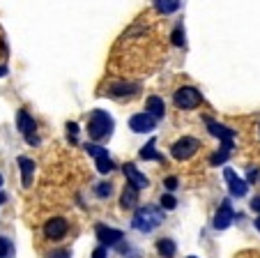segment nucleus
Listing matches in <instances>:
<instances>
[{"label":"nucleus","mask_w":260,"mask_h":258,"mask_svg":"<svg viewBox=\"0 0 260 258\" xmlns=\"http://www.w3.org/2000/svg\"><path fill=\"white\" fill-rule=\"evenodd\" d=\"M113 118L108 116L106 111H102V108H97V111L90 113L88 118V134L92 141H106L111 134H113Z\"/></svg>","instance_id":"obj_1"},{"label":"nucleus","mask_w":260,"mask_h":258,"mask_svg":"<svg viewBox=\"0 0 260 258\" xmlns=\"http://www.w3.org/2000/svg\"><path fill=\"white\" fill-rule=\"evenodd\" d=\"M164 224V212L154 205H145V208H138L136 214H134L132 226L141 233H152L157 226Z\"/></svg>","instance_id":"obj_2"},{"label":"nucleus","mask_w":260,"mask_h":258,"mask_svg":"<svg viewBox=\"0 0 260 258\" xmlns=\"http://www.w3.org/2000/svg\"><path fill=\"white\" fill-rule=\"evenodd\" d=\"M16 129L23 134V138H25L28 146H37V143H40V138H37V125H35V118L30 116L25 108H21V111L16 113Z\"/></svg>","instance_id":"obj_3"},{"label":"nucleus","mask_w":260,"mask_h":258,"mask_svg":"<svg viewBox=\"0 0 260 258\" xmlns=\"http://www.w3.org/2000/svg\"><path fill=\"white\" fill-rule=\"evenodd\" d=\"M198 148H201V141H198V138H193V136H182L180 141L173 143L171 155L175 157V159L184 161V159H189V157L196 155Z\"/></svg>","instance_id":"obj_4"},{"label":"nucleus","mask_w":260,"mask_h":258,"mask_svg":"<svg viewBox=\"0 0 260 258\" xmlns=\"http://www.w3.org/2000/svg\"><path fill=\"white\" fill-rule=\"evenodd\" d=\"M201 93H198L196 88H191V85H184V88H180L175 93V106L177 108H184V111H189V108H196L198 104H201Z\"/></svg>","instance_id":"obj_5"},{"label":"nucleus","mask_w":260,"mask_h":258,"mask_svg":"<svg viewBox=\"0 0 260 258\" xmlns=\"http://www.w3.org/2000/svg\"><path fill=\"white\" fill-rule=\"evenodd\" d=\"M207 129H210L212 136H216L221 141V148H223V150H233V138H235V132H233V129L210 120V118H207Z\"/></svg>","instance_id":"obj_6"},{"label":"nucleus","mask_w":260,"mask_h":258,"mask_svg":"<svg viewBox=\"0 0 260 258\" xmlns=\"http://www.w3.org/2000/svg\"><path fill=\"white\" fill-rule=\"evenodd\" d=\"M223 178H226V182H228L231 196H237V198L246 196V191H249V182L242 180V178H237L235 170H233V168H226V170H223Z\"/></svg>","instance_id":"obj_7"},{"label":"nucleus","mask_w":260,"mask_h":258,"mask_svg":"<svg viewBox=\"0 0 260 258\" xmlns=\"http://www.w3.org/2000/svg\"><path fill=\"white\" fill-rule=\"evenodd\" d=\"M154 125H157V120H154L150 113H136V116H132V120H129V127H132L136 134L152 132Z\"/></svg>","instance_id":"obj_8"},{"label":"nucleus","mask_w":260,"mask_h":258,"mask_svg":"<svg viewBox=\"0 0 260 258\" xmlns=\"http://www.w3.org/2000/svg\"><path fill=\"white\" fill-rule=\"evenodd\" d=\"M67 231H69V224H67V219H62V217H53V219H49L44 226V235L49 240H60Z\"/></svg>","instance_id":"obj_9"},{"label":"nucleus","mask_w":260,"mask_h":258,"mask_svg":"<svg viewBox=\"0 0 260 258\" xmlns=\"http://www.w3.org/2000/svg\"><path fill=\"white\" fill-rule=\"evenodd\" d=\"M138 90H141V85H138V83L118 81V83H113V85L108 88V95H111V97H115V99H120V97H132V95H136Z\"/></svg>","instance_id":"obj_10"},{"label":"nucleus","mask_w":260,"mask_h":258,"mask_svg":"<svg viewBox=\"0 0 260 258\" xmlns=\"http://www.w3.org/2000/svg\"><path fill=\"white\" fill-rule=\"evenodd\" d=\"M233 219H235V212H233L231 203L223 200V205L219 208V212H216V217H214V228L216 231H226L228 226L233 224Z\"/></svg>","instance_id":"obj_11"},{"label":"nucleus","mask_w":260,"mask_h":258,"mask_svg":"<svg viewBox=\"0 0 260 258\" xmlns=\"http://www.w3.org/2000/svg\"><path fill=\"white\" fill-rule=\"evenodd\" d=\"M124 235H122V231H118V228H108V226H104V224H99L97 226V240L104 244V247H113V244H118L120 240H122Z\"/></svg>","instance_id":"obj_12"},{"label":"nucleus","mask_w":260,"mask_h":258,"mask_svg":"<svg viewBox=\"0 0 260 258\" xmlns=\"http://www.w3.org/2000/svg\"><path fill=\"white\" fill-rule=\"evenodd\" d=\"M122 173L127 176L129 185H134L136 189H145V187H150V180H147V178L143 176V173H141V170H138L134 164H124V166H122Z\"/></svg>","instance_id":"obj_13"},{"label":"nucleus","mask_w":260,"mask_h":258,"mask_svg":"<svg viewBox=\"0 0 260 258\" xmlns=\"http://www.w3.org/2000/svg\"><path fill=\"white\" fill-rule=\"evenodd\" d=\"M19 166H21V180H23V187H30L32 173H35V161L28 159V157H19Z\"/></svg>","instance_id":"obj_14"},{"label":"nucleus","mask_w":260,"mask_h":258,"mask_svg":"<svg viewBox=\"0 0 260 258\" xmlns=\"http://www.w3.org/2000/svg\"><path fill=\"white\" fill-rule=\"evenodd\" d=\"M136 203H138V189L134 185H127L122 191V198H120V205L124 210H132V208H136Z\"/></svg>","instance_id":"obj_15"},{"label":"nucleus","mask_w":260,"mask_h":258,"mask_svg":"<svg viewBox=\"0 0 260 258\" xmlns=\"http://www.w3.org/2000/svg\"><path fill=\"white\" fill-rule=\"evenodd\" d=\"M147 113L154 118V120H159V118H164V113H166V106H164V102L159 97H147V104H145Z\"/></svg>","instance_id":"obj_16"},{"label":"nucleus","mask_w":260,"mask_h":258,"mask_svg":"<svg viewBox=\"0 0 260 258\" xmlns=\"http://www.w3.org/2000/svg\"><path fill=\"white\" fill-rule=\"evenodd\" d=\"M154 7L159 14H173L180 10V0H154Z\"/></svg>","instance_id":"obj_17"},{"label":"nucleus","mask_w":260,"mask_h":258,"mask_svg":"<svg viewBox=\"0 0 260 258\" xmlns=\"http://www.w3.org/2000/svg\"><path fill=\"white\" fill-rule=\"evenodd\" d=\"M157 251L161 253L164 258H173V256H175V251H177V247H175V242H173V240L161 238L157 242Z\"/></svg>","instance_id":"obj_18"},{"label":"nucleus","mask_w":260,"mask_h":258,"mask_svg":"<svg viewBox=\"0 0 260 258\" xmlns=\"http://www.w3.org/2000/svg\"><path fill=\"white\" fill-rule=\"evenodd\" d=\"M154 146H157V141H150L147 146H143V150H141V159H154V161H164V157L159 155L157 150H154Z\"/></svg>","instance_id":"obj_19"},{"label":"nucleus","mask_w":260,"mask_h":258,"mask_svg":"<svg viewBox=\"0 0 260 258\" xmlns=\"http://www.w3.org/2000/svg\"><path fill=\"white\" fill-rule=\"evenodd\" d=\"M113 168H115V164H113V159H111L108 155L97 157V170H99V173H104V176H106V173H111Z\"/></svg>","instance_id":"obj_20"},{"label":"nucleus","mask_w":260,"mask_h":258,"mask_svg":"<svg viewBox=\"0 0 260 258\" xmlns=\"http://www.w3.org/2000/svg\"><path fill=\"white\" fill-rule=\"evenodd\" d=\"M94 194H97L99 198H108V196L113 194V185H111V182H99V185L94 187Z\"/></svg>","instance_id":"obj_21"},{"label":"nucleus","mask_w":260,"mask_h":258,"mask_svg":"<svg viewBox=\"0 0 260 258\" xmlns=\"http://www.w3.org/2000/svg\"><path fill=\"white\" fill-rule=\"evenodd\" d=\"M12 253H14V244H12V240L0 238V258H10Z\"/></svg>","instance_id":"obj_22"},{"label":"nucleus","mask_w":260,"mask_h":258,"mask_svg":"<svg viewBox=\"0 0 260 258\" xmlns=\"http://www.w3.org/2000/svg\"><path fill=\"white\" fill-rule=\"evenodd\" d=\"M228 157H231V150H223V148H221L219 152H214V155L210 157V164H212V166H219V164H223Z\"/></svg>","instance_id":"obj_23"},{"label":"nucleus","mask_w":260,"mask_h":258,"mask_svg":"<svg viewBox=\"0 0 260 258\" xmlns=\"http://www.w3.org/2000/svg\"><path fill=\"white\" fill-rule=\"evenodd\" d=\"M85 152H88V155H92L94 159H97V157H102V155H108V150H106V148H102V146H94V143H88V146H85Z\"/></svg>","instance_id":"obj_24"},{"label":"nucleus","mask_w":260,"mask_h":258,"mask_svg":"<svg viewBox=\"0 0 260 258\" xmlns=\"http://www.w3.org/2000/svg\"><path fill=\"white\" fill-rule=\"evenodd\" d=\"M171 39H173V44L175 46H184V30H182V25H177V28L173 30Z\"/></svg>","instance_id":"obj_25"},{"label":"nucleus","mask_w":260,"mask_h":258,"mask_svg":"<svg viewBox=\"0 0 260 258\" xmlns=\"http://www.w3.org/2000/svg\"><path fill=\"white\" fill-rule=\"evenodd\" d=\"M177 205V200L173 198L171 194H166V196H161V210H173Z\"/></svg>","instance_id":"obj_26"},{"label":"nucleus","mask_w":260,"mask_h":258,"mask_svg":"<svg viewBox=\"0 0 260 258\" xmlns=\"http://www.w3.org/2000/svg\"><path fill=\"white\" fill-rule=\"evenodd\" d=\"M67 134H69V141H76V134H79V125L76 122H67Z\"/></svg>","instance_id":"obj_27"},{"label":"nucleus","mask_w":260,"mask_h":258,"mask_svg":"<svg viewBox=\"0 0 260 258\" xmlns=\"http://www.w3.org/2000/svg\"><path fill=\"white\" fill-rule=\"evenodd\" d=\"M49 258H72V253H69L67 249H62V251H53V253H49Z\"/></svg>","instance_id":"obj_28"},{"label":"nucleus","mask_w":260,"mask_h":258,"mask_svg":"<svg viewBox=\"0 0 260 258\" xmlns=\"http://www.w3.org/2000/svg\"><path fill=\"white\" fill-rule=\"evenodd\" d=\"M164 185H166V189H168V191L177 189V178H166V182H164Z\"/></svg>","instance_id":"obj_29"},{"label":"nucleus","mask_w":260,"mask_h":258,"mask_svg":"<svg viewBox=\"0 0 260 258\" xmlns=\"http://www.w3.org/2000/svg\"><path fill=\"white\" fill-rule=\"evenodd\" d=\"M92 258H106V247L102 244V247L94 249V251H92Z\"/></svg>","instance_id":"obj_30"},{"label":"nucleus","mask_w":260,"mask_h":258,"mask_svg":"<svg viewBox=\"0 0 260 258\" xmlns=\"http://www.w3.org/2000/svg\"><path fill=\"white\" fill-rule=\"evenodd\" d=\"M258 178H260V170L253 168V170H249V178H246V182H255Z\"/></svg>","instance_id":"obj_31"},{"label":"nucleus","mask_w":260,"mask_h":258,"mask_svg":"<svg viewBox=\"0 0 260 258\" xmlns=\"http://www.w3.org/2000/svg\"><path fill=\"white\" fill-rule=\"evenodd\" d=\"M251 208H253L255 212L260 214V198H253V200H251Z\"/></svg>","instance_id":"obj_32"},{"label":"nucleus","mask_w":260,"mask_h":258,"mask_svg":"<svg viewBox=\"0 0 260 258\" xmlns=\"http://www.w3.org/2000/svg\"><path fill=\"white\" fill-rule=\"evenodd\" d=\"M5 74H7V67L5 65H0V76H5Z\"/></svg>","instance_id":"obj_33"},{"label":"nucleus","mask_w":260,"mask_h":258,"mask_svg":"<svg viewBox=\"0 0 260 258\" xmlns=\"http://www.w3.org/2000/svg\"><path fill=\"white\" fill-rule=\"evenodd\" d=\"M255 228H258V231H260V219H258V221H255Z\"/></svg>","instance_id":"obj_34"},{"label":"nucleus","mask_w":260,"mask_h":258,"mask_svg":"<svg viewBox=\"0 0 260 258\" xmlns=\"http://www.w3.org/2000/svg\"><path fill=\"white\" fill-rule=\"evenodd\" d=\"M0 187H3V176H0Z\"/></svg>","instance_id":"obj_35"},{"label":"nucleus","mask_w":260,"mask_h":258,"mask_svg":"<svg viewBox=\"0 0 260 258\" xmlns=\"http://www.w3.org/2000/svg\"><path fill=\"white\" fill-rule=\"evenodd\" d=\"M189 258H196V256H189Z\"/></svg>","instance_id":"obj_36"}]
</instances>
